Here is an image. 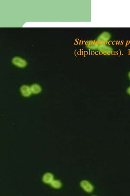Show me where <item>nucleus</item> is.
I'll return each mask as SVG.
<instances>
[{
	"instance_id": "6",
	"label": "nucleus",
	"mask_w": 130,
	"mask_h": 196,
	"mask_svg": "<svg viewBox=\"0 0 130 196\" xmlns=\"http://www.w3.org/2000/svg\"><path fill=\"white\" fill-rule=\"evenodd\" d=\"M51 186L56 189H59L62 187V183L58 180H54L50 183Z\"/></svg>"
},
{
	"instance_id": "8",
	"label": "nucleus",
	"mask_w": 130,
	"mask_h": 196,
	"mask_svg": "<svg viewBox=\"0 0 130 196\" xmlns=\"http://www.w3.org/2000/svg\"><path fill=\"white\" fill-rule=\"evenodd\" d=\"M128 76H129V78H130V72L129 73H128Z\"/></svg>"
},
{
	"instance_id": "2",
	"label": "nucleus",
	"mask_w": 130,
	"mask_h": 196,
	"mask_svg": "<svg viewBox=\"0 0 130 196\" xmlns=\"http://www.w3.org/2000/svg\"><path fill=\"white\" fill-rule=\"evenodd\" d=\"M81 187L87 193H91L93 191L94 187L91 183L86 180H83L80 183Z\"/></svg>"
},
{
	"instance_id": "1",
	"label": "nucleus",
	"mask_w": 130,
	"mask_h": 196,
	"mask_svg": "<svg viewBox=\"0 0 130 196\" xmlns=\"http://www.w3.org/2000/svg\"><path fill=\"white\" fill-rule=\"evenodd\" d=\"M12 62L14 65L20 68L25 67L27 64L25 60L19 57H15L13 58L12 60Z\"/></svg>"
},
{
	"instance_id": "4",
	"label": "nucleus",
	"mask_w": 130,
	"mask_h": 196,
	"mask_svg": "<svg viewBox=\"0 0 130 196\" xmlns=\"http://www.w3.org/2000/svg\"><path fill=\"white\" fill-rule=\"evenodd\" d=\"M54 180V176L51 173H46L43 177V181L46 184H50Z\"/></svg>"
},
{
	"instance_id": "5",
	"label": "nucleus",
	"mask_w": 130,
	"mask_h": 196,
	"mask_svg": "<svg viewBox=\"0 0 130 196\" xmlns=\"http://www.w3.org/2000/svg\"><path fill=\"white\" fill-rule=\"evenodd\" d=\"M31 91L34 94H38L42 91V88L40 85L37 84H34L30 86Z\"/></svg>"
},
{
	"instance_id": "7",
	"label": "nucleus",
	"mask_w": 130,
	"mask_h": 196,
	"mask_svg": "<svg viewBox=\"0 0 130 196\" xmlns=\"http://www.w3.org/2000/svg\"><path fill=\"white\" fill-rule=\"evenodd\" d=\"M127 92L128 94H129V95H130V87H129V88L128 89Z\"/></svg>"
},
{
	"instance_id": "3",
	"label": "nucleus",
	"mask_w": 130,
	"mask_h": 196,
	"mask_svg": "<svg viewBox=\"0 0 130 196\" xmlns=\"http://www.w3.org/2000/svg\"><path fill=\"white\" fill-rule=\"evenodd\" d=\"M20 91L22 95L25 97H29L32 94L31 87L27 85H22L20 88Z\"/></svg>"
}]
</instances>
